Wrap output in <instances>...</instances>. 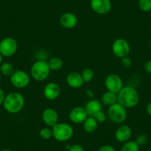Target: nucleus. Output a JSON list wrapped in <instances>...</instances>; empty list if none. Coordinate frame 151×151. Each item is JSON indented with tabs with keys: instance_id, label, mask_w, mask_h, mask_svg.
<instances>
[{
	"instance_id": "nucleus-1",
	"label": "nucleus",
	"mask_w": 151,
	"mask_h": 151,
	"mask_svg": "<svg viewBox=\"0 0 151 151\" xmlns=\"http://www.w3.org/2000/svg\"><path fill=\"white\" fill-rule=\"evenodd\" d=\"M118 103L126 109L133 108L139 104L140 96L135 88L131 86H124L117 93Z\"/></svg>"
},
{
	"instance_id": "nucleus-2",
	"label": "nucleus",
	"mask_w": 151,
	"mask_h": 151,
	"mask_svg": "<svg viewBox=\"0 0 151 151\" xmlns=\"http://www.w3.org/2000/svg\"><path fill=\"white\" fill-rule=\"evenodd\" d=\"M24 104L25 99L22 94L19 92H11L5 96L2 105L8 113L16 114L22 111Z\"/></svg>"
},
{
	"instance_id": "nucleus-3",
	"label": "nucleus",
	"mask_w": 151,
	"mask_h": 151,
	"mask_svg": "<svg viewBox=\"0 0 151 151\" xmlns=\"http://www.w3.org/2000/svg\"><path fill=\"white\" fill-rule=\"evenodd\" d=\"M53 137L59 142H66L73 137L74 130L72 125L67 122H58L52 127Z\"/></svg>"
},
{
	"instance_id": "nucleus-4",
	"label": "nucleus",
	"mask_w": 151,
	"mask_h": 151,
	"mask_svg": "<svg viewBox=\"0 0 151 151\" xmlns=\"http://www.w3.org/2000/svg\"><path fill=\"white\" fill-rule=\"evenodd\" d=\"M50 71L47 62L38 60L30 68V76L37 82H43L48 78Z\"/></svg>"
},
{
	"instance_id": "nucleus-5",
	"label": "nucleus",
	"mask_w": 151,
	"mask_h": 151,
	"mask_svg": "<svg viewBox=\"0 0 151 151\" xmlns=\"http://www.w3.org/2000/svg\"><path fill=\"white\" fill-rule=\"evenodd\" d=\"M107 116L113 123L122 124L127 119V109L119 103L116 102L109 107L107 110Z\"/></svg>"
},
{
	"instance_id": "nucleus-6",
	"label": "nucleus",
	"mask_w": 151,
	"mask_h": 151,
	"mask_svg": "<svg viewBox=\"0 0 151 151\" xmlns=\"http://www.w3.org/2000/svg\"><path fill=\"white\" fill-rule=\"evenodd\" d=\"M10 81L13 86L22 89L28 86L30 82V77L25 71L18 69L15 70L14 73L10 76Z\"/></svg>"
},
{
	"instance_id": "nucleus-7",
	"label": "nucleus",
	"mask_w": 151,
	"mask_h": 151,
	"mask_svg": "<svg viewBox=\"0 0 151 151\" xmlns=\"http://www.w3.org/2000/svg\"><path fill=\"white\" fill-rule=\"evenodd\" d=\"M18 43L12 37H5L0 41V53L2 56L10 57L17 53Z\"/></svg>"
},
{
	"instance_id": "nucleus-8",
	"label": "nucleus",
	"mask_w": 151,
	"mask_h": 151,
	"mask_svg": "<svg viewBox=\"0 0 151 151\" xmlns=\"http://www.w3.org/2000/svg\"><path fill=\"white\" fill-rule=\"evenodd\" d=\"M112 51L117 58H122L128 56L130 52V45L128 42L123 38H119L113 42L112 45Z\"/></svg>"
},
{
	"instance_id": "nucleus-9",
	"label": "nucleus",
	"mask_w": 151,
	"mask_h": 151,
	"mask_svg": "<svg viewBox=\"0 0 151 151\" xmlns=\"http://www.w3.org/2000/svg\"><path fill=\"white\" fill-rule=\"evenodd\" d=\"M104 85L107 91L116 94L124 87L122 79L116 73H111L107 76L104 79Z\"/></svg>"
},
{
	"instance_id": "nucleus-10",
	"label": "nucleus",
	"mask_w": 151,
	"mask_h": 151,
	"mask_svg": "<svg viewBox=\"0 0 151 151\" xmlns=\"http://www.w3.org/2000/svg\"><path fill=\"white\" fill-rule=\"evenodd\" d=\"M90 5L92 11L99 15L108 14L112 8L110 0H91Z\"/></svg>"
},
{
	"instance_id": "nucleus-11",
	"label": "nucleus",
	"mask_w": 151,
	"mask_h": 151,
	"mask_svg": "<svg viewBox=\"0 0 151 151\" xmlns=\"http://www.w3.org/2000/svg\"><path fill=\"white\" fill-rule=\"evenodd\" d=\"M88 113L85 107H83L80 106L75 107L69 113V119L70 120L71 122L76 124H82L88 118Z\"/></svg>"
},
{
	"instance_id": "nucleus-12",
	"label": "nucleus",
	"mask_w": 151,
	"mask_h": 151,
	"mask_svg": "<svg viewBox=\"0 0 151 151\" xmlns=\"http://www.w3.org/2000/svg\"><path fill=\"white\" fill-rule=\"evenodd\" d=\"M42 119L47 127H53L59 122V114L55 109L48 107L43 110Z\"/></svg>"
},
{
	"instance_id": "nucleus-13",
	"label": "nucleus",
	"mask_w": 151,
	"mask_h": 151,
	"mask_svg": "<svg viewBox=\"0 0 151 151\" xmlns=\"http://www.w3.org/2000/svg\"><path fill=\"white\" fill-rule=\"evenodd\" d=\"M61 94V88L56 82H49L43 89V95L49 101H53L59 98Z\"/></svg>"
},
{
	"instance_id": "nucleus-14",
	"label": "nucleus",
	"mask_w": 151,
	"mask_h": 151,
	"mask_svg": "<svg viewBox=\"0 0 151 151\" xmlns=\"http://www.w3.org/2000/svg\"><path fill=\"white\" fill-rule=\"evenodd\" d=\"M59 23L63 28L70 30L77 25L78 18L73 13L66 12L60 17Z\"/></svg>"
},
{
	"instance_id": "nucleus-15",
	"label": "nucleus",
	"mask_w": 151,
	"mask_h": 151,
	"mask_svg": "<svg viewBox=\"0 0 151 151\" xmlns=\"http://www.w3.org/2000/svg\"><path fill=\"white\" fill-rule=\"evenodd\" d=\"M132 136V129L127 124H122L117 128L115 132V139L120 143H125L129 141Z\"/></svg>"
},
{
	"instance_id": "nucleus-16",
	"label": "nucleus",
	"mask_w": 151,
	"mask_h": 151,
	"mask_svg": "<svg viewBox=\"0 0 151 151\" xmlns=\"http://www.w3.org/2000/svg\"><path fill=\"white\" fill-rule=\"evenodd\" d=\"M66 82L69 87L73 89H79L83 86L84 82L81 73L77 72H71L66 76Z\"/></svg>"
},
{
	"instance_id": "nucleus-17",
	"label": "nucleus",
	"mask_w": 151,
	"mask_h": 151,
	"mask_svg": "<svg viewBox=\"0 0 151 151\" xmlns=\"http://www.w3.org/2000/svg\"><path fill=\"white\" fill-rule=\"evenodd\" d=\"M85 108L88 113V116L93 117L97 113L102 110V105L98 100L91 99L85 104Z\"/></svg>"
},
{
	"instance_id": "nucleus-18",
	"label": "nucleus",
	"mask_w": 151,
	"mask_h": 151,
	"mask_svg": "<svg viewBox=\"0 0 151 151\" xmlns=\"http://www.w3.org/2000/svg\"><path fill=\"white\" fill-rule=\"evenodd\" d=\"M83 128L85 132L88 133H94L97 130L99 126L98 122L93 116H88L83 123Z\"/></svg>"
},
{
	"instance_id": "nucleus-19",
	"label": "nucleus",
	"mask_w": 151,
	"mask_h": 151,
	"mask_svg": "<svg viewBox=\"0 0 151 151\" xmlns=\"http://www.w3.org/2000/svg\"><path fill=\"white\" fill-rule=\"evenodd\" d=\"M101 102L104 105H107L108 107H110V105H113V104L118 102L117 94L107 91L103 93L102 96H101Z\"/></svg>"
},
{
	"instance_id": "nucleus-20",
	"label": "nucleus",
	"mask_w": 151,
	"mask_h": 151,
	"mask_svg": "<svg viewBox=\"0 0 151 151\" xmlns=\"http://www.w3.org/2000/svg\"><path fill=\"white\" fill-rule=\"evenodd\" d=\"M50 70L57 71L63 66V61L59 57H53L47 62Z\"/></svg>"
},
{
	"instance_id": "nucleus-21",
	"label": "nucleus",
	"mask_w": 151,
	"mask_h": 151,
	"mask_svg": "<svg viewBox=\"0 0 151 151\" xmlns=\"http://www.w3.org/2000/svg\"><path fill=\"white\" fill-rule=\"evenodd\" d=\"M15 71L14 65L10 62H4L0 65V72L5 76H11Z\"/></svg>"
},
{
	"instance_id": "nucleus-22",
	"label": "nucleus",
	"mask_w": 151,
	"mask_h": 151,
	"mask_svg": "<svg viewBox=\"0 0 151 151\" xmlns=\"http://www.w3.org/2000/svg\"><path fill=\"white\" fill-rule=\"evenodd\" d=\"M140 146L135 141H127L123 144L120 151H139Z\"/></svg>"
},
{
	"instance_id": "nucleus-23",
	"label": "nucleus",
	"mask_w": 151,
	"mask_h": 151,
	"mask_svg": "<svg viewBox=\"0 0 151 151\" xmlns=\"http://www.w3.org/2000/svg\"><path fill=\"white\" fill-rule=\"evenodd\" d=\"M81 75L85 83H89L94 79V72L91 68H85L82 70Z\"/></svg>"
},
{
	"instance_id": "nucleus-24",
	"label": "nucleus",
	"mask_w": 151,
	"mask_h": 151,
	"mask_svg": "<svg viewBox=\"0 0 151 151\" xmlns=\"http://www.w3.org/2000/svg\"><path fill=\"white\" fill-rule=\"evenodd\" d=\"M138 6L139 9L143 12H150L151 11V0H139Z\"/></svg>"
},
{
	"instance_id": "nucleus-25",
	"label": "nucleus",
	"mask_w": 151,
	"mask_h": 151,
	"mask_svg": "<svg viewBox=\"0 0 151 151\" xmlns=\"http://www.w3.org/2000/svg\"><path fill=\"white\" fill-rule=\"evenodd\" d=\"M40 137L45 140H47L50 139V138L53 137V132H52V129L50 127H43L40 130Z\"/></svg>"
},
{
	"instance_id": "nucleus-26",
	"label": "nucleus",
	"mask_w": 151,
	"mask_h": 151,
	"mask_svg": "<svg viewBox=\"0 0 151 151\" xmlns=\"http://www.w3.org/2000/svg\"><path fill=\"white\" fill-rule=\"evenodd\" d=\"M148 139H148L147 135L145 134V133H141V134L138 135L135 142H136L139 146H144V145H145L147 143Z\"/></svg>"
},
{
	"instance_id": "nucleus-27",
	"label": "nucleus",
	"mask_w": 151,
	"mask_h": 151,
	"mask_svg": "<svg viewBox=\"0 0 151 151\" xmlns=\"http://www.w3.org/2000/svg\"><path fill=\"white\" fill-rule=\"evenodd\" d=\"M93 117L96 119V120L98 122V123H103L106 121V119H107V116H106V114L102 111V110H101V111H99V113H97Z\"/></svg>"
},
{
	"instance_id": "nucleus-28",
	"label": "nucleus",
	"mask_w": 151,
	"mask_h": 151,
	"mask_svg": "<svg viewBox=\"0 0 151 151\" xmlns=\"http://www.w3.org/2000/svg\"><path fill=\"white\" fill-rule=\"evenodd\" d=\"M121 62L122 65L124 67H125V68H130L132 65V60L130 58L128 57V56H126V57L121 59Z\"/></svg>"
},
{
	"instance_id": "nucleus-29",
	"label": "nucleus",
	"mask_w": 151,
	"mask_h": 151,
	"mask_svg": "<svg viewBox=\"0 0 151 151\" xmlns=\"http://www.w3.org/2000/svg\"><path fill=\"white\" fill-rule=\"evenodd\" d=\"M97 151H116L114 147L110 145H104L100 147Z\"/></svg>"
},
{
	"instance_id": "nucleus-30",
	"label": "nucleus",
	"mask_w": 151,
	"mask_h": 151,
	"mask_svg": "<svg viewBox=\"0 0 151 151\" xmlns=\"http://www.w3.org/2000/svg\"><path fill=\"white\" fill-rule=\"evenodd\" d=\"M68 151H85L83 147L79 144H75L70 146V148Z\"/></svg>"
},
{
	"instance_id": "nucleus-31",
	"label": "nucleus",
	"mask_w": 151,
	"mask_h": 151,
	"mask_svg": "<svg viewBox=\"0 0 151 151\" xmlns=\"http://www.w3.org/2000/svg\"><path fill=\"white\" fill-rule=\"evenodd\" d=\"M144 69H145V72L151 74V60H148L145 62L144 65Z\"/></svg>"
},
{
	"instance_id": "nucleus-32",
	"label": "nucleus",
	"mask_w": 151,
	"mask_h": 151,
	"mask_svg": "<svg viewBox=\"0 0 151 151\" xmlns=\"http://www.w3.org/2000/svg\"><path fill=\"white\" fill-rule=\"evenodd\" d=\"M5 96L6 95L5 94V92H4L3 90H2V88H0V105L3 104V101H4V99H5Z\"/></svg>"
},
{
	"instance_id": "nucleus-33",
	"label": "nucleus",
	"mask_w": 151,
	"mask_h": 151,
	"mask_svg": "<svg viewBox=\"0 0 151 151\" xmlns=\"http://www.w3.org/2000/svg\"><path fill=\"white\" fill-rule=\"evenodd\" d=\"M146 112L150 116H151V102L148 103L146 106Z\"/></svg>"
},
{
	"instance_id": "nucleus-34",
	"label": "nucleus",
	"mask_w": 151,
	"mask_h": 151,
	"mask_svg": "<svg viewBox=\"0 0 151 151\" xmlns=\"http://www.w3.org/2000/svg\"><path fill=\"white\" fill-rule=\"evenodd\" d=\"M85 94H86V96L88 97H89V98H93L94 96V93L91 90H87L86 91H85Z\"/></svg>"
},
{
	"instance_id": "nucleus-35",
	"label": "nucleus",
	"mask_w": 151,
	"mask_h": 151,
	"mask_svg": "<svg viewBox=\"0 0 151 151\" xmlns=\"http://www.w3.org/2000/svg\"><path fill=\"white\" fill-rule=\"evenodd\" d=\"M2 57H3V56H2V54L0 53V65H1V64H2Z\"/></svg>"
},
{
	"instance_id": "nucleus-36",
	"label": "nucleus",
	"mask_w": 151,
	"mask_h": 151,
	"mask_svg": "<svg viewBox=\"0 0 151 151\" xmlns=\"http://www.w3.org/2000/svg\"><path fill=\"white\" fill-rule=\"evenodd\" d=\"M0 151H14L12 150H10V149H4V150H2Z\"/></svg>"
},
{
	"instance_id": "nucleus-37",
	"label": "nucleus",
	"mask_w": 151,
	"mask_h": 151,
	"mask_svg": "<svg viewBox=\"0 0 151 151\" xmlns=\"http://www.w3.org/2000/svg\"><path fill=\"white\" fill-rule=\"evenodd\" d=\"M2 80V76H1V74H0V82Z\"/></svg>"
},
{
	"instance_id": "nucleus-38",
	"label": "nucleus",
	"mask_w": 151,
	"mask_h": 151,
	"mask_svg": "<svg viewBox=\"0 0 151 151\" xmlns=\"http://www.w3.org/2000/svg\"><path fill=\"white\" fill-rule=\"evenodd\" d=\"M150 48H151V40L150 42Z\"/></svg>"
},
{
	"instance_id": "nucleus-39",
	"label": "nucleus",
	"mask_w": 151,
	"mask_h": 151,
	"mask_svg": "<svg viewBox=\"0 0 151 151\" xmlns=\"http://www.w3.org/2000/svg\"><path fill=\"white\" fill-rule=\"evenodd\" d=\"M146 151H151V149H149V150H146Z\"/></svg>"
},
{
	"instance_id": "nucleus-40",
	"label": "nucleus",
	"mask_w": 151,
	"mask_h": 151,
	"mask_svg": "<svg viewBox=\"0 0 151 151\" xmlns=\"http://www.w3.org/2000/svg\"><path fill=\"white\" fill-rule=\"evenodd\" d=\"M150 145H151V138H150Z\"/></svg>"
},
{
	"instance_id": "nucleus-41",
	"label": "nucleus",
	"mask_w": 151,
	"mask_h": 151,
	"mask_svg": "<svg viewBox=\"0 0 151 151\" xmlns=\"http://www.w3.org/2000/svg\"><path fill=\"white\" fill-rule=\"evenodd\" d=\"M150 32H151V27H150Z\"/></svg>"
}]
</instances>
